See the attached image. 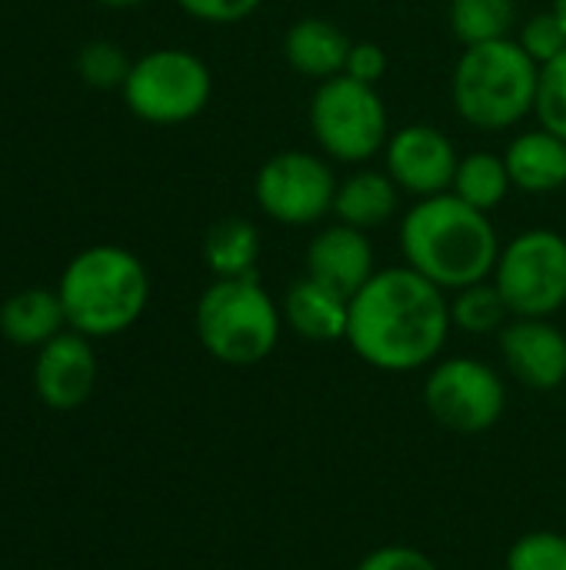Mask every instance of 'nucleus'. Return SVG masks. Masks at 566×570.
Returning <instances> with one entry per match:
<instances>
[{
  "instance_id": "4468645a",
  "label": "nucleus",
  "mask_w": 566,
  "mask_h": 570,
  "mask_svg": "<svg viewBox=\"0 0 566 570\" xmlns=\"http://www.w3.org/2000/svg\"><path fill=\"white\" fill-rule=\"evenodd\" d=\"M304 264H307V277L340 291L344 297H354L380 271L367 230L340 220L314 234Z\"/></svg>"
},
{
  "instance_id": "393cba45",
  "label": "nucleus",
  "mask_w": 566,
  "mask_h": 570,
  "mask_svg": "<svg viewBox=\"0 0 566 570\" xmlns=\"http://www.w3.org/2000/svg\"><path fill=\"white\" fill-rule=\"evenodd\" d=\"M507 570H566V534L530 531L507 551Z\"/></svg>"
},
{
  "instance_id": "473e14b6",
  "label": "nucleus",
  "mask_w": 566,
  "mask_h": 570,
  "mask_svg": "<svg viewBox=\"0 0 566 570\" xmlns=\"http://www.w3.org/2000/svg\"><path fill=\"white\" fill-rule=\"evenodd\" d=\"M514 3H517V0H514Z\"/></svg>"
},
{
  "instance_id": "39448f33",
  "label": "nucleus",
  "mask_w": 566,
  "mask_h": 570,
  "mask_svg": "<svg viewBox=\"0 0 566 570\" xmlns=\"http://www.w3.org/2000/svg\"><path fill=\"white\" fill-rule=\"evenodd\" d=\"M193 327L214 361L227 367H254L277 351L284 314L257 274L214 277L193 307Z\"/></svg>"
},
{
  "instance_id": "20e7f679",
  "label": "nucleus",
  "mask_w": 566,
  "mask_h": 570,
  "mask_svg": "<svg viewBox=\"0 0 566 570\" xmlns=\"http://www.w3.org/2000/svg\"><path fill=\"white\" fill-rule=\"evenodd\" d=\"M540 67L517 37L464 47L454 67L450 94L464 124L497 134L527 120L537 107Z\"/></svg>"
},
{
  "instance_id": "9b49d317",
  "label": "nucleus",
  "mask_w": 566,
  "mask_h": 570,
  "mask_svg": "<svg viewBox=\"0 0 566 570\" xmlns=\"http://www.w3.org/2000/svg\"><path fill=\"white\" fill-rule=\"evenodd\" d=\"M384 160H387V174L394 177V184L404 194L424 200V197L447 194L454 187L460 154L450 134H444L440 127L407 124L390 134L384 147Z\"/></svg>"
},
{
  "instance_id": "dca6fc26",
  "label": "nucleus",
  "mask_w": 566,
  "mask_h": 570,
  "mask_svg": "<svg viewBox=\"0 0 566 570\" xmlns=\"http://www.w3.org/2000/svg\"><path fill=\"white\" fill-rule=\"evenodd\" d=\"M350 47L354 40L334 20L324 17L294 20L284 33V60L310 80H330L344 73Z\"/></svg>"
},
{
  "instance_id": "2f4dec72",
  "label": "nucleus",
  "mask_w": 566,
  "mask_h": 570,
  "mask_svg": "<svg viewBox=\"0 0 566 570\" xmlns=\"http://www.w3.org/2000/svg\"><path fill=\"white\" fill-rule=\"evenodd\" d=\"M550 10H554V13L560 17V23L566 27V0H554V7H550Z\"/></svg>"
},
{
  "instance_id": "f8f14e48",
  "label": "nucleus",
  "mask_w": 566,
  "mask_h": 570,
  "mask_svg": "<svg viewBox=\"0 0 566 570\" xmlns=\"http://www.w3.org/2000/svg\"><path fill=\"white\" fill-rule=\"evenodd\" d=\"M497 351L510 377L530 391L550 394L566 384V334L550 317H510Z\"/></svg>"
},
{
  "instance_id": "5701e85b",
  "label": "nucleus",
  "mask_w": 566,
  "mask_h": 570,
  "mask_svg": "<svg viewBox=\"0 0 566 570\" xmlns=\"http://www.w3.org/2000/svg\"><path fill=\"white\" fill-rule=\"evenodd\" d=\"M510 321V307L494 281H480L450 294V324L464 334H500Z\"/></svg>"
},
{
  "instance_id": "ddd939ff",
  "label": "nucleus",
  "mask_w": 566,
  "mask_h": 570,
  "mask_svg": "<svg viewBox=\"0 0 566 570\" xmlns=\"http://www.w3.org/2000/svg\"><path fill=\"white\" fill-rule=\"evenodd\" d=\"M97 354L90 337L77 331H60L53 341L37 347L33 361V391L53 411L80 407L97 387Z\"/></svg>"
},
{
  "instance_id": "6ab92c4d",
  "label": "nucleus",
  "mask_w": 566,
  "mask_h": 570,
  "mask_svg": "<svg viewBox=\"0 0 566 570\" xmlns=\"http://www.w3.org/2000/svg\"><path fill=\"white\" fill-rule=\"evenodd\" d=\"M67 327V314L57 291L27 287L3 301L0 307V334L17 347H43Z\"/></svg>"
},
{
  "instance_id": "b1692460",
  "label": "nucleus",
  "mask_w": 566,
  "mask_h": 570,
  "mask_svg": "<svg viewBox=\"0 0 566 570\" xmlns=\"http://www.w3.org/2000/svg\"><path fill=\"white\" fill-rule=\"evenodd\" d=\"M133 60L127 57V50L113 40H90L80 47L77 53V73L87 87L97 90H120L127 73H130Z\"/></svg>"
},
{
  "instance_id": "7c9ffc66",
  "label": "nucleus",
  "mask_w": 566,
  "mask_h": 570,
  "mask_svg": "<svg viewBox=\"0 0 566 570\" xmlns=\"http://www.w3.org/2000/svg\"><path fill=\"white\" fill-rule=\"evenodd\" d=\"M97 3L113 7V10H127V7H140V3H147V0H97Z\"/></svg>"
},
{
  "instance_id": "6e6552de",
  "label": "nucleus",
  "mask_w": 566,
  "mask_h": 570,
  "mask_svg": "<svg viewBox=\"0 0 566 570\" xmlns=\"http://www.w3.org/2000/svg\"><path fill=\"white\" fill-rule=\"evenodd\" d=\"M510 317H554L566 307V237L550 227L520 230L500 247L494 277Z\"/></svg>"
},
{
  "instance_id": "c756f323",
  "label": "nucleus",
  "mask_w": 566,
  "mask_h": 570,
  "mask_svg": "<svg viewBox=\"0 0 566 570\" xmlns=\"http://www.w3.org/2000/svg\"><path fill=\"white\" fill-rule=\"evenodd\" d=\"M344 73L377 87L384 80V73H387V50L380 43H374V40H354Z\"/></svg>"
},
{
  "instance_id": "9d476101",
  "label": "nucleus",
  "mask_w": 566,
  "mask_h": 570,
  "mask_svg": "<svg viewBox=\"0 0 566 570\" xmlns=\"http://www.w3.org/2000/svg\"><path fill=\"white\" fill-rule=\"evenodd\" d=\"M337 177L320 154L280 150L267 157L254 177V200L260 214L284 227H310L334 214Z\"/></svg>"
},
{
  "instance_id": "0eeeda50",
  "label": "nucleus",
  "mask_w": 566,
  "mask_h": 570,
  "mask_svg": "<svg viewBox=\"0 0 566 570\" xmlns=\"http://www.w3.org/2000/svg\"><path fill=\"white\" fill-rule=\"evenodd\" d=\"M120 94L127 110L143 124L173 127L207 110L214 97V77L193 50L157 47L133 60Z\"/></svg>"
},
{
  "instance_id": "c85d7f7f",
  "label": "nucleus",
  "mask_w": 566,
  "mask_h": 570,
  "mask_svg": "<svg viewBox=\"0 0 566 570\" xmlns=\"http://www.w3.org/2000/svg\"><path fill=\"white\" fill-rule=\"evenodd\" d=\"M357 570H440L437 561L430 554H424L420 548H410V544H384V548H374Z\"/></svg>"
},
{
  "instance_id": "f257e3e1",
  "label": "nucleus",
  "mask_w": 566,
  "mask_h": 570,
  "mask_svg": "<svg viewBox=\"0 0 566 570\" xmlns=\"http://www.w3.org/2000/svg\"><path fill=\"white\" fill-rule=\"evenodd\" d=\"M450 331V294L407 264L380 267L350 297L347 344L377 371L410 374L430 367Z\"/></svg>"
},
{
  "instance_id": "a211bd4d",
  "label": "nucleus",
  "mask_w": 566,
  "mask_h": 570,
  "mask_svg": "<svg viewBox=\"0 0 566 570\" xmlns=\"http://www.w3.org/2000/svg\"><path fill=\"white\" fill-rule=\"evenodd\" d=\"M400 194L404 190L394 184V177L387 170L357 167L354 174L337 180L334 217L340 224H350V227H360V230L384 227L400 210Z\"/></svg>"
},
{
  "instance_id": "7ed1b4c3",
  "label": "nucleus",
  "mask_w": 566,
  "mask_h": 570,
  "mask_svg": "<svg viewBox=\"0 0 566 570\" xmlns=\"http://www.w3.org/2000/svg\"><path fill=\"white\" fill-rule=\"evenodd\" d=\"M67 327L83 337H117L130 331L150 301V274L143 261L117 244L80 250L57 284Z\"/></svg>"
},
{
  "instance_id": "4be33fe9",
  "label": "nucleus",
  "mask_w": 566,
  "mask_h": 570,
  "mask_svg": "<svg viewBox=\"0 0 566 570\" xmlns=\"http://www.w3.org/2000/svg\"><path fill=\"white\" fill-rule=\"evenodd\" d=\"M514 0H450V30L464 47L514 37Z\"/></svg>"
},
{
  "instance_id": "2eb2a0df",
  "label": "nucleus",
  "mask_w": 566,
  "mask_h": 570,
  "mask_svg": "<svg viewBox=\"0 0 566 570\" xmlns=\"http://www.w3.org/2000/svg\"><path fill=\"white\" fill-rule=\"evenodd\" d=\"M280 314H284V327H290L297 337L310 344H334V341H347L350 297L314 277H300L287 287Z\"/></svg>"
},
{
  "instance_id": "cd10ccee",
  "label": "nucleus",
  "mask_w": 566,
  "mask_h": 570,
  "mask_svg": "<svg viewBox=\"0 0 566 570\" xmlns=\"http://www.w3.org/2000/svg\"><path fill=\"white\" fill-rule=\"evenodd\" d=\"M264 0H177L183 13L203 23H240L260 10Z\"/></svg>"
},
{
  "instance_id": "423d86ee",
  "label": "nucleus",
  "mask_w": 566,
  "mask_h": 570,
  "mask_svg": "<svg viewBox=\"0 0 566 570\" xmlns=\"http://www.w3.org/2000/svg\"><path fill=\"white\" fill-rule=\"evenodd\" d=\"M307 120L324 157L354 167H364L384 154L394 134L380 90L374 83L354 80L350 73H337L317 83Z\"/></svg>"
},
{
  "instance_id": "a878e982",
  "label": "nucleus",
  "mask_w": 566,
  "mask_h": 570,
  "mask_svg": "<svg viewBox=\"0 0 566 570\" xmlns=\"http://www.w3.org/2000/svg\"><path fill=\"white\" fill-rule=\"evenodd\" d=\"M537 124L566 140V50L540 67L537 80Z\"/></svg>"
},
{
  "instance_id": "f3484780",
  "label": "nucleus",
  "mask_w": 566,
  "mask_h": 570,
  "mask_svg": "<svg viewBox=\"0 0 566 570\" xmlns=\"http://www.w3.org/2000/svg\"><path fill=\"white\" fill-rule=\"evenodd\" d=\"M514 190L524 194H557L566 187V140L544 130L540 124L534 130L517 134L504 150Z\"/></svg>"
},
{
  "instance_id": "f03ea898",
  "label": "nucleus",
  "mask_w": 566,
  "mask_h": 570,
  "mask_svg": "<svg viewBox=\"0 0 566 570\" xmlns=\"http://www.w3.org/2000/svg\"><path fill=\"white\" fill-rule=\"evenodd\" d=\"M500 237L490 214L464 204L454 190L417 200L400 224V250L407 267L454 294L494 277Z\"/></svg>"
},
{
  "instance_id": "1a4fd4ad",
  "label": "nucleus",
  "mask_w": 566,
  "mask_h": 570,
  "mask_svg": "<svg viewBox=\"0 0 566 570\" xmlns=\"http://www.w3.org/2000/svg\"><path fill=\"white\" fill-rule=\"evenodd\" d=\"M424 407L454 434H484L507 414V381L477 357H447L424 381Z\"/></svg>"
},
{
  "instance_id": "aec40b11",
  "label": "nucleus",
  "mask_w": 566,
  "mask_h": 570,
  "mask_svg": "<svg viewBox=\"0 0 566 570\" xmlns=\"http://www.w3.org/2000/svg\"><path fill=\"white\" fill-rule=\"evenodd\" d=\"M260 261V230L244 217H220L203 234V264L214 277H250Z\"/></svg>"
},
{
  "instance_id": "412c9836",
  "label": "nucleus",
  "mask_w": 566,
  "mask_h": 570,
  "mask_svg": "<svg viewBox=\"0 0 566 570\" xmlns=\"http://www.w3.org/2000/svg\"><path fill=\"white\" fill-rule=\"evenodd\" d=\"M464 204L490 214L497 210L507 194L514 190V180H510V170H507V160L504 154H490V150H474L467 157H460L457 164V177H454V187H450Z\"/></svg>"
},
{
  "instance_id": "bb28decb",
  "label": "nucleus",
  "mask_w": 566,
  "mask_h": 570,
  "mask_svg": "<svg viewBox=\"0 0 566 570\" xmlns=\"http://www.w3.org/2000/svg\"><path fill=\"white\" fill-rule=\"evenodd\" d=\"M517 43L527 50V57L537 67H544V63H550L554 57H560L566 50V27L554 10L534 13V17L524 20V27L517 33Z\"/></svg>"
}]
</instances>
